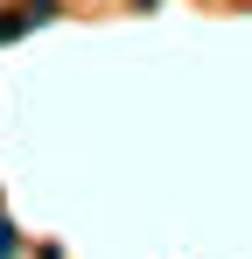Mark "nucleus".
<instances>
[{
    "instance_id": "nucleus-1",
    "label": "nucleus",
    "mask_w": 252,
    "mask_h": 259,
    "mask_svg": "<svg viewBox=\"0 0 252 259\" xmlns=\"http://www.w3.org/2000/svg\"><path fill=\"white\" fill-rule=\"evenodd\" d=\"M0 259H14V224L0 217Z\"/></svg>"
}]
</instances>
